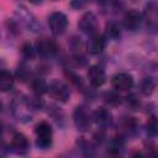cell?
Masks as SVG:
<instances>
[{"mask_svg":"<svg viewBox=\"0 0 158 158\" xmlns=\"http://www.w3.org/2000/svg\"><path fill=\"white\" fill-rule=\"evenodd\" d=\"M78 27L81 32L86 33V35H94L96 33L98 30V19L93 12H85L79 22H78Z\"/></svg>","mask_w":158,"mask_h":158,"instance_id":"obj_7","label":"cell"},{"mask_svg":"<svg viewBox=\"0 0 158 158\" xmlns=\"http://www.w3.org/2000/svg\"><path fill=\"white\" fill-rule=\"evenodd\" d=\"M88 79L93 86L99 88L106 81V75H105V72L101 67L91 65L88 70Z\"/></svg>","mask_w":158,"mask_h":158,"instance_id":"obj_11","label":"cell"},{"mask_svg":"<svg viewBox=\"0 0 158 158\" xmlns=\"http://www.w3.org/2000/svg\"><path fill=\"white\" fill-rule=\"evenodd\" d=\"M48 93L53 99H56L60 102H67L70 96L69 88L60 80H53L48 85Z\"/></svg>","mask_w":158,"mask_h":158,"instance_id":"obj_5","label":"cell"},{"mask_svg":"<svg viewBox=\"0 0 158 158\" xmlns=\"http://www.w3.org/2000/svg\"><path fill=\"white\" fill-rule=\"evenodd\" d=\"M48 26H49L51 32L54 36H59V35L64 33V31L67 30L68 19L63 12H59V11L52 12L48 16Z\"/></svg>","mask_w":158,"mask_h":158,"instance_id":"obj_3","label":"cell"},{"mask_svg":"<svg viewBox=\"0 0 158 158\" xmlns=\"http://www.w3.org/2000/svg\"><path fill=\"white\" fill-rule=\"evenodd\" d=\"M106 35L110 38H117L120 36V28L116 23H109L106 26Z\"/></svg>","mask_w":158,"mask_h":158,"instance_id":"obj_23","label":"cell"},{"mask_svg":"<svg viewBox=\"0 0 158 158\" xmlns=\"http://www.w3.org/2000/svg\"><path fill=\"white\" fill-rule=\"evenodd\" d=\"M146 132L151 137L158 136V117L157 116H152L148 118L146 123Z\"/></svg>","mask_w":158,"mask_h":158,"instance_id":"obj_17","label":"cell"},{"mask_svg":"<svg viewBox=\"0 0 158 158\" xmlns=\"http://www.w3.org/2000/svg\"><path fill=\"white\" fill-rule=\"evenodd\" d=\"M14 86V77L7 70L2 69L0 72V90L1 91H9Z\"/></svg>","mask_w":158,"mask_h":158,"instance_id":"obj_15","label":"cell"},{"mask_svg":"<svg viewBox=\"0 0 158 158\" xmlns=\"http://www.w3.org/2000/svg\"><path fill=\"white\" fill-rule=\"evenodd\" d=\"M105 47V40L100 33L90 35L86 42V51L90 54H100Z\"/></svg>","mask_w":158,"mask_h":158,"instance_id":"obj_13","label":"cell"},{"mask_svg":"<svg viewBox=\"0 0 158 158\" xmlns=\"http://www.w3.org/2000/svg\"><path fill=\"white\" fill-rule=\"evenodd\" d=\"M16 75H17L19 80H21V81H26V80L28 79V77H30V70H28L27 67H25L23 64H21V65L19 67L17 72H16Z\"/></svg>","mask_w":158,"mask_h":158,"instance_id":"obj_25","label":"cell"},{"mask_svg":"<svg viewBox=\"0 0 158 158\" xmlns=\"http://www.w3.org/2000/svg\"><path fill=\"white\" fill-rule=\"evenodd\" d=\"M31 88H32L33 93L37 94V95H42V94H44V93L48 91V85H47V83H46L43 79H40V78L33 79V80L31 81Z\"/></svg>","mask_w":158,"mask_h":158,"instance_id":"obj_16","label":"cell"},{"mask_svg":"<svg viewBox=\"0 0 158 158\" xmlns=\"http://www.w3.org/2000/svg\"><path fill=\"white\" fill-rule=\"evenodd\" d=\"M28 1H30L31 4H35V5H37V4H40L42 0H28Z\"/></svg>","mask_w":158,"mask_h":158,"instance_id":"obj_27","label":"cell"},{"mask_svg":"<svg viewBox=\"0 0 158 158\" xmlns=\"http://www.w3.org/2000/svg\"><path fill=\"white\" fill-rule=\"evenodd\" d=\"M73 120L79 131H88L91 125V117L85 107L77 106L73 112Z\"/></svg>","mask_w":158,"mask_h":158,"instance_id":"obj_6","label":"cell"},{"mask_svg":"<svg viewBox=\"0 0 158 158\" xmlns=\"http://www.w3.org/2000/svg\"><path fill=\"white\" fill-rule=\"evenodd\" d=\"M123 146V139L121 137H115L111 142H110V146H109V152L112 153V154H117L120 152V149L122 148Z\"/></svg>","mask_w":158,"mask_h":158,"instance_id":"obj_19","label":"cell"},{"mask_svg":"<svg viewBox=\"0 0 158 158\" xmlns=\"http://www.w3.org/2000/svg\"><path fill=\"white\" fill-rule=\"evenodd\" d=\"M10 146H11V149L16 154H26L30 149V142H28L27 137L21 132L14 133V136L11 137Z\"/></svg>","mask_w":158,"mask_h":158,"instance_id":"obj_10","label":"cell"},{"mask_svg":"<svg viewBox=\"0 0 158 158\" xmlns=\"http://www.w3.org/2000/svg\"><path fill=\"white\" fill-rule=\"evenodd\" d=\"M142 21V15L137 10H128L123 16V26L128 31H135L139 27Z\"/></svg>","mask_w":158,"mask_h":158,"instance_id":"obj_12","label":"cell"},{"mask_svg":"<svg viewBox=\"0 0 158 158\" xmlns=\"http://www.w3.org/2000/svg\"><path fill=\"white\" fill-rule=\"evenodd\" d=\"M147 74H148V78L154 84H158V63L149 64L148 65V69H147Z\"/></svg>","mask_w":158,"mask_h":158,"instance_id":"obj_20","label":"cell"},{"mask_svg":"<svg viewBox=\"0 0 158 158\" xmlns=\"http://www.w3.org/2000/svg\"><path fill=\"white\" fill-rule=\"evenodd\" d=\"M154 85H156V84H154L148 77H146V78H143V79L141 80V83H139V91H141L143 95L148 96V95H151V94L153 93Z\"/></svg>","mask_w":158,"mask_h":158,"instance_id":"obj_18","label":"cell"},{"mask_svg":"<svg viewBox=\"0 0 158 158\" xmlns=\"http://www.w3.org/2000/svg\"><path fill=\"white\" fill-rule=\"evenodd\" d=\"M35 133H36V144L38 148L47 149L51 147L53 132H52V127L48 122L41 121L40 123H37V126L35 128Z\"/></svg>","mask_w":158,"mask_h":158,"instance_id":"obj_2","label":"cell"},{"mask_svg":"<svg viewBox=\"0 0 158 158\" xmlns=\"http://www.w3.org/2000/svg\"><path fill=\"white\" fill-rule=\"evenodd\" d=\"M122 126H123V131L127 132V133H131L136 130L137 127V122L133 117H126V120L122 122Z\"/></svg>","mask_w":158,"mask_h":158,"instance_id":"obj_21","label":"cell"},{"mask_svg":"<svg viewBox=\"0 0 158 158\" xmlns=\"http://www.w3.org/2000/svg\"><path fill=\"white\" fill-rule=\"evenodd\" d=\"M21 53L25 59H32L35 56V49L32 48V46L30 43H25L21 48Z\"/></svg>","mask_w":158,"mask_h":158,"instance_id":"obj_24","label":"cell"},{"mask_svg":"<svg viewBox=\"0 0 158 158\" xmlns=\"http://www.w3.org/2000/svg\"><path fill=\"white\" fill-rule=\"evenodd\" d=\"M32 110H36L30 99L26 96H17L12 102V112L21 121H28L32 116Z\"/></svg>","mask_w":158,"mask_h":158,"instance_id":"obj_1","label":"cell"},{"mask_svg":"<svg viewBox=\"0 0 158 158\" xmlns=\"http://www.w3.org/2000/svg\"><path fill=\"white\" fill-rule=\"evenodd\" d=\"M111 85L117 91H126L133 86V77L128 73L115 74L111 79Z\"/></svg>","mask_w":158,"mask_h":158,"instance_id":"obj_9","label":"cell"},{"mask_svg":"<svg viewBox=\"0 0 158 158\" xmlns=\"http://www.w3.org/2000/svg\"><path fill=\"white\" fill-rule=\"evenodd\" d=\"M143 19L147 28L152 33H158V5L154 2H149L144 7Z\"/></svg>","mask_w":158,"mask_h":158,"instance_id":"obj_4","label":"cell"},{"mask_svg":"<svg viewBox=\"0 0 158 158\" xmlns=\"http://www.w3.org/2000/svg\"><path fill=\"white\" fill-rule=\"evenodd\" d=\"M104 99H105V101L109 102L110 105H117V104L121 102V96H120L118 94H116V93H112V91L105 93Z\"/></svg>","mask_w":158,"mask_h":158,"instance_id":"obj_22","label":"cell"},{"mask_svg":"<svg viewBox=\"0 0 158 158\" xmlns=\"http://www.w3.org/2000/svg\"><path fill=\"white\" fill-rule=\"evenodd\" d=\"M126 104H127V106H130L131 109H137L138 106H139V100H138V98L135 95V94H131V95H128L127 98H126Z\"/></svg>","mask_w":158,"mask_h":158,"instance_id":"obj_26","label":"cell"},{"mask_svg":"<svg viewBox=\"0 0 158 158\" xmlns=\"http://www.w3.org/2000/svg\"><path fill=\"white\" fill-rule=\"evenodd\" d=\"M93 118L95 123L102 128H106L112 123V115L106 107H99L98 110H95L93 114Z\"/></svg>","mask_w":158,"mask_h":158,"instance_id":"obj_14","label":"cell"},{"mask_svg":"<svg viewBox=\"0 0 158 158\" xmlns=\"http://www.w3.org/2000/svg\"><path fill=\"white\" fill-rule=\"evenodd\" d=\"M58 44L51 40V38H40L36 42V51L42 56V57H52L54 54H57L58 52Z\"/></svg>","mask_w":158,"mask_h":158,"instance_id":"obj_8","label":"cell"}]
</instances>
